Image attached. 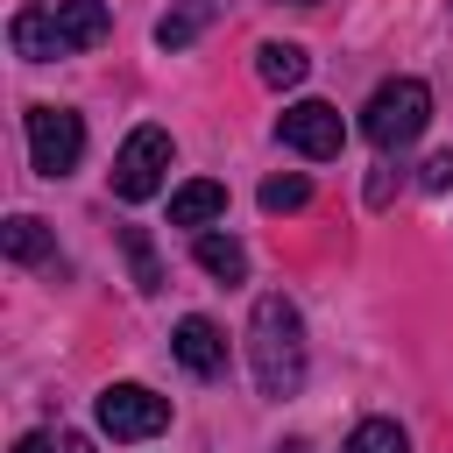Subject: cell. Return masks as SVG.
Returning a JSON list of instances; mask_svg holds the SVG:
<instances>
[{
    "label": "cell",
    "instance_id": "cell-1",
    "mask_svg": "<svg viewBox=\"0 0 453 453\" xmlns=\"http://www.w3.org/2000/svg\"><path fill=\"white\" fill-rule=\"evenodd\" d=\"M248 361H255V389L262 396H297L304 382V319L290 297H255V319H248Z\"/></svg>",
    "mask_w": 453,
    "mask_h": 453
},
{
    "label": "cell",
    "instance_id": "cell-2",
    "mask_svg": "<svg viewBox=\"0 0 453 453\" xmlns=\"http://www.w3.org/2000/svg\"><path fill=\"white\" fill-rule=\"evenodd\" d=\"M425 120H432L425 78H389V85H375V99H368V113H361V134L389 156V149H411V142L425 134Z\"/></svg>",
    "mask_w": 453,
    "mask_h": 453
},
{
    "label": "cell",
    "instance_id": "cell-3",
    "mask_svg": "<svg viewBox=\"0 0 453 453\" xmlns=\"http://www.w3.org/2000/svg\"><path fill=\"white\" fill-rule=\"evenodd\" d=\"M170 156H177V149H170V134H163L156 120H142V127L120 142L113 170H106V177H113V198H127V205L156 198V191H163V170H170Z\"/></svg>",
    "mask_w": 453,
    "mask_h": 453
},
{
    "label": "cell",
    "instance_id": "cell-4",
    "mask_svg": "<svg viewBox=\"0 0 453 453\" xmlns=\"http://www.w3.org/2000/svg\"><path fill=\"white\" fill-rule=\"evenodd\" d=\"M85 156V120L71 106H28V163L35 177H71Z\"/></svg>",
    "mask_w": 453,
    "mask_h": 453
},
{
    "label": "cell",
    "instance_id": "cell-5",
    "mask_svg": "<svg viewBox=\"0 0 453 453\" xmlns=\"http://www.w3.org/2000/svg\"><path fill=\"white\" fill-rule=\"evenodd\" d=\"M170 425V396L142 389V382H106L99 389V432L106 439H156Z\"/></svg>",
    "mask_w": 453,
    "mask_h": 453
},
{
    "label": "cell",
    "instance_id": "cell-6",
    "mask_svg": "<svg viewBox=\"0 0 453 453\" xmlns=\"http://www.w3.org/2000/svg\"><path fill=\"white\" fill-rule=\"evenodd\" d=\"M276 134H283V149H297V156H311V163H333V156L347 149L340 106H326V99H297V106H283V113H276Z\"/></svg>",
    "mask_w": 453,
    "mask_h": 453
},
{
    "label": "cell",
    "instance_id": "cell-7",
    "mask_svg": "<svg viewBox=\"0 0 453 453\" xmlns=\"http://www.w3.org/2000/svg\"><path fill=\"white\" fill-rule=\"evenodd\" d=\"M170 347H177V361L198 375V382H212V375H226V333L212 326V319H177V333H170Z\"/></svg>",
    "mask_w": 453,
    "mask_h": 453
},
{
    "label": "cell",
    "instance_id": "cell-8",
    "mask_svg": "<svg viewBox=\"0 0 453 453\" xmlns=\"http://www.w3.org/2000/svg\"><path fill=\"white\" fill-rule=\"evenodd\" d=\"M7 35H14V57H28V64L71 57V50H64V28H57V7H21Z\"/></svg>",
    "mask_w": 453,
    "mask_h": 453
},
{
    "label": "cell",
    "instance_id": "cell-9",
    "mask_svg": "<svg viewBox=\"0 0 453 453\" xmlns=\"http://www.w3.org/2000/svg\"><path fill=\"white\" fill-rule=\"evenodd\" d=\"M57 28H64V50L78 57V50L106 42V28H113V7H106V0H57Z\"/></svg>",
    "mask_w": 453,
    "mask_h": 453
},
{
    "label": "cell",
    "instance_id": "cell-10",
    "mask_svg": "<svg viewBox=\"0 0 453 453\" xmlns=\"http://www.w3.org/2000/svg\"><path fill=\"white\" fill-rule=\"evenodd\" d=\"M219 212H226V184L219 177H191V184L170 191V226H205Z\"/></svg>",
    "mask_w": 453,
    "mask_h": 453
},
{
    "label": "cell",
    "instance_id": "cell-11",
    "mask_svg": "<svg viewBox=\"0 0 453 453\" xmlns=\"http://www.w3.org/2000/svg\"><path fill=\"white\" fill-rule=\"evenodd\" d=\"M0 248H7V262H57V234H50L35 212H14V219L0 226Z\"/></svg>",
    "mask_w": 453,
    "mask_h": 453
},
{
    "label": "cell",
    "instance_id": "cell-12",
    "mask_svg": "<svg viewBox=\"0 0 453 453\" xmlns=\"http://www.w3.org/2000/svg\"><path fill=\"white\" fill-rule=\"evenodd\" d=\"M304 71H311L304 42H262V50H255V78H262V85H276V92L304 85Z\"/></svg>",
    "mask_w": 453,
    "mask_h": 453
},
{
    "label": "cell",
    "instance_id": "cell-13",
    "mask_svg": "<svg viewBox=\"0 0 453 453\" xmlns=\"http://www.w3.org/2000/svg\"><path fill=\"white\" fill-rule=\"evenodd\" d=\"M191 255H198V269H205L212 283H241V276H248V248H241L234 234H198Z\"/></svg>",
    "mask_w": 453,
    "mask_h": 453
},
{
    "label": "cell",
    "instance_id": "cell-14",
    "mask_svg": "<svg viewBox=\"0 0 453 453\" xmlns=\"http://www.w3.org/2000/svg\"><path fill=\"white\" fill-rule=\"evenodd\" d=\"M219 7H226V0H177V7L156 21V42H163V50H184V42H191V35H198Z\"/></svg>",
    "mask_w": 453,
    "mask_h": 453
},
{
    "label": "cell",
    "instance_id": "cell-15",
    "mask_svg": "<svg viewBox=\"0 0 453 453\" xmlns=\"http://www.w3.org/2000/svg\"><path fill=\"white\" fill-rule=\"evenodd\" d=\"M120 248H127L134 290H142V297H156V290H163V262H156V241H149L142 226H120Z\"/></svg>",
    "mask_w": 453,
    "mask_h": 453
},
{
    "label": "cell",
    "instance_id": "cell-16",
    "mask_svg": "<svg viewBox=\"0 0 453 453\" xmlns=\"http://www.w3.org/2000/svg\"><path fill=\"white\" fill-rule=\"evenodd\" d=\"M340 453H411V439H403V425L396 418H361L354 432H347V446Z\"/></svg>",
    "mask_w": 453,
    "mask_h": 453
},
{
    "label": "cell",
    "instance_id": "cell-17",
    "mask_svg": "<svg viewBox=\"0 0 453 453\" xmlns=\"http://www.w3.org/2000/svg\"><path fill=\"white\" fill-rule=\"evenodd\" d=\"M297 205H311V177L304 170H283V177L262 184V212H297Z\"/></svg>",
    "mask_w": 453,
    "mask_h": 453
},
{
    "label": "cell",
    "instance_id": "cell-18",
    "mask_svg": "<svg viewBox=\"0 0 453 453\" xmlns=\"http://www.w3.org/2000/svg\"><path fill=\"white\" fill-rule=\"evenodd\" d=\"M453 184V149H439L432 163H425V191H446Z\"/></svg>",
    "mask_w": 453,
    "mask_h": 453
},
{
    "label": "cell",
    "instance_id": "cell-19",
    "mask_svg": "<svg viewBox=\"0 0 453 453\" xmlns=\"http://www.w3.org/2000/svg\"><path fill=\"white\" fill-rule=\"evenodd\" d=\"M14 453H50V432H21V439H14Z\"/></svg>",
    "mask_w": 453,
    "mask_h": 453
},
{
    "label": "cell",
    "instance_id": "cell-20",
    "mask_svg": "<svg viewBox=\"0 0 453 453\" xmlns=\"http://www.w3.org/2000/svg\"><path fill=\"white\" fill-rule=\"evenodd\" d=\"M64 453H92V439H85V432H71V439H64Z\"/></svg>",
    "mask_w": 453,
    "mask_h": 453
},
{
    "label": "cell",
    "instance_id": "cell-21",
    "mask_svg": "<svg viewBox=\"0 0 453 453\" xmlns=\"http://www.w3.org/2000/svg\"><path fill=\"white\" fill-rule=\"evenodd\" d=\"M276 453H311V446H304V439H283V446H276Z\"/></svg>",
    "mask_w": 453,
    "mask_h": 453
},
{
    "label": "cell",
    "instance_id": "cell-22",
    "mask_svg": "<svg viewBox=\"0 0 453 453\" xmlns=\"http://www.w3.org/2000/svg\"><path fill=\"white\" fill-rule=\"evenodd\" d=\"M290 7H319V0H290Z\"/></svg>",
    "mask_w": 453,
    "mask_h": 453
}]
</instances>
